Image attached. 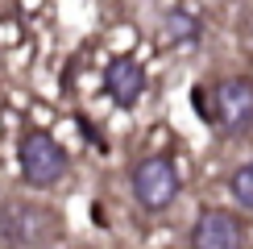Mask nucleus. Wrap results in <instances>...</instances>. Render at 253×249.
<instances>
[{"label": "nucleus", "instance_id": "6e6552de", "mask_svg": "<svg viewBox=\"0 0 253 249\" xmlns=\"http://www.w3.org/2000/svg\"><path fill=\"white\" fill-rule=\"evenodd\" d=\"M233 195H237L241 208H249V212H253V162H245V166H237V170H233Z\"/></svg>", "mask_w": 253, "mask_h": 249}, {"label": "nucleus", "instance_id": "f03ea898", "mask_svg": "<svg viewBox=\"0 0 253 249\" xmlns=\"http://www.w3.org/2000/svg\"><path fill=\"white\" fill-rule=\"evenodd\" d=\"M17 158H21V174H25V183L29 187H38V191H46V187H58L62 179H67V150L50 137V133H25V141H21V150H17Z\"/></svg>", "mask_w": 253, "mask_h": 249}, {"label": "nucleus", "instance_id": "f257e3e1", "mask_svg": "<svg viewBox=\"0 0 253 249\" xmlns=\"http://www.w3.org/2000/svg\"><path fill=\"white\" fill-rule=\"evenodd\" d=\"M0 241L8 249H50L62 241L58 208L38 200H8L0 204Z\"/></svg>", "mask_w": 253, "mask_h": 249}, {"label": "nucleus", "instance_id": "423d86ee", "mask_svg": "<svg viewBox=\"0 0 253 249\" xmlns=\"http://www.w3.org/2000/svg\"><path fill=\"white\" fill-rule=\"evenodd\" d=\"M104 91L112 96L117 108H133L141 100V91H145V67L137 58H129V54L112 58L108 71H104Z\"/></svg>", "mask_w": 253, "mask_h": 249}, {"label": "nucleus", "instance_id": "39448f33", "mask_svg": "<svg viewBox=\"0 0 253 249\" xmlns=\"http://www.w3.org/2000/svg\"><path fill=\"white\" fill-rule=\"evenodd\" d=\"M191 249H245V224L224 208H208L191 228Z\"/></svg>", "mask_w": 253, "mask_h": 249}, {"label": "nucleus", "instance_id": "7ed1b4c3", "mask_svg": "<svg viewBox=\"0 0 253 249\" xmlns=\"http://www.w3.org/2000/svg\"><path fill=\"white\" fill-rule=\"evenodd\" d=\"M133 200L145 208V212H166L178 200V166L166 158V154H154V158H141L133 166Z\"/></svg>", "mask_w": 253, "mask_h": 249}, {"label": "nucleus", "instance_id": "20e7f679", "mask_svg": "<svg viewBox=\"0 0 253 249\" xmlns=\"http://www.w3.org/2000/svg\"><path fill=\"white\" fill-rule=\"evenodd\" d=\"M212 121L224 133H245L253 129V79L228 75L212 87Z\"/></svg>", "mask_w": 253, "mask_h": 249}, {"label": "nucleus", "instance_id": "0eeeda50", "mask_svg": "<svg viewBox=\"0 0 253 249\" xmlns=\"http://www.w3.org/2000/svg\"><path fill=\"white\" fill-rule=\"evenodd\" d=\"M158 38H162V46H191V42H199V21L187 8H170L158 25Z\"/></svg>", "mask_w": 253, "mask_h": 249}]
</instances>
